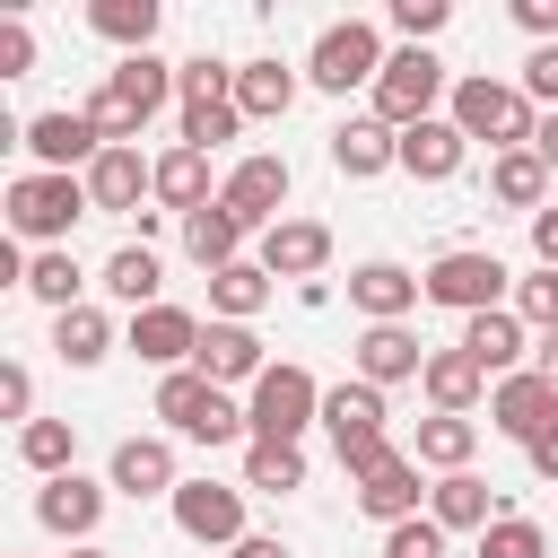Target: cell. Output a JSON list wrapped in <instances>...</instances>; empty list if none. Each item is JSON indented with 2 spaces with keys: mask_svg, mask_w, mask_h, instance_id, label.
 <instances>
[{
  "mask_svg": "<svg viewBox=\"0 0 558 558\" xmlns=\"http://www.w3.org/2000/svg\"><path fill=\"white\" fill-rule=\"evenodd\" d=\"M445 122H453L462 140H488V157H506V148H532V131H541V105H532L514 78H488V70H471V78H453V96H445Z\"/></svg>",
  "mask_w": 558,
  "mask_h": 558,
  "instance_id": "obj_1",
  "label": "cell"
},
{
  "mask_svg": "<svg viewBox=\"0 0 558 558\" xmlns=\"http://www.w3.org/2000/svg\"><path fill=\"white\" fill-rule=\"evenodd\" d=\"M244 131V105H235V70L227 61H209V52H192V61H174V140L183 148H227Z\"/></svg>",
  "mask_w": 558,
  "mask_h": 558,
  "instance_id": "obj_2",
  "label": "cell"
},
{
  "mask_svg": "<svg viewBox=\"0 0 558 558\" xmlns=\"http://www.w3.org/2000/svg\"><path fill=\"white\" fill-rule=\"evenodd\" d=\"M157 418H166V436H183V445H253V427H244V401L235 392H218L201 366H174V375H157Z\"/></svg>",
  "mask_w": 558,
  "mask_h": 558,
  "instance_id": "obj_3",
  "label": "cell"
},
{
  "mask_svg": "<svg viewBox=\"0 0 558 558\" xmlns=\"http://www.w3.org/2000/svg\"><path fill=\"white\" fill-rule=\"evenodd\" d=\"M78 218H96L87 174H44V166H26V174L9 183V235H26L35 253L70 244V227H78Z\"/></svg>",
  "mask_w": 558,
  "mask_h": 558,
  "instance_id": "obj_4",
  "label": "cell"
},
{
  "mask_svg": "<svg viewBox=\"0 0 558 558\" xmlns=\"http://www.w3.org/2000/svg\"><path fill=\"white\" fill-rule=\"evenodd\" d=\"M384 418H392V410H384V392H375V384H357V375H349V384H323V436H331V453H340V471H349V480H366V471L392 453Z\"/></svg>",
  "mask_w": 558,
  "mask_h": 558,
  "instance_id": "obj_5",
  "label": "cell"
},
{
  "mask_svg": "<svg viewBox=\"0 0 558 558\" xmlns=\"http://www.w3.org/2000/svg\"><path fill=\"white\" fill-rule=\"evenodd\" d=\"M384 35H375V17H331L323 35H314V52H305V87H323V96H349V87H366L375 96V78H384Z\"/></svg>",
  "mask_w": 558,
  "mask_h": 558,
  "instance_id": "obj_6",
  "label": "cell"
},
{
  "mask_svg": "<svg viewBox=\"0 0 558 558\" xmlns=\"http://www.w3.org/2000/svg\"><path fill=\"white\" fill-rule=\"evenodd\" d=\"M427 305H445V314H488V305H514V270L488 253V244H453V253H436L427 270Z\"/></svg>",
  "mask_w": 558,
  "mask_h": 558,
  "instance_id": "obj_7",
  "label": "cell"
},
{
  "mask_svg": "<svg viewBox=\"0 0 558 558\" xmlns=\"http://www.w3.org/2000/svg\"><path fill=\"white\" fill-rule=\"evenodd\" d=\"M244 427H253V445H305V427H323V384L279 357V366L244 392Z\"/></svg>",
  "mask_w": 558,
  "mask_h": 558,
  "instance_id": "obj_8",
  "label": "cell"
},
{
  "mask_svg": "<svg viewBox=\"0 0 558 558\" xmlns=\"http://www.w3.org/2000/svg\"><path fill=\"white\" fill-rule=\"evenodd\" d=\"M445 96H453L445 61H436V52H418V44H401V52L384 61V78H375L366 113H375V122H392V131H410V122H436V105H445Z\"/></svg>",
  "mask_w": 558,
  "mask_h": 558,
  "instance_id": "obj_9",
  "label": "cell"
},
{
  "mask_svg": "<svg viewBox=\"0 0 558 558\" xmlns=\"http://www.w3.org/2000/svg\"><path fill=\"white\" fill-rule=\"evenodd\" d=\"M166 506H174V532L201 541V549H244L253 541L244 532V488H227V480H183Z\"/></svg>",
  "mask_w": 558,
  "mask_h": 558,
  "instance_id": "obj_10",
  "label": "cell"
},
{
  "mask_svg": "<svg viewBox=\"0 0 558 558\" xmlns=\"http://www.w3.org/2000/svg\"><path fill=\"white\" fill-rule=\"evenodd\" d=\"M218 201L253 227V235H270L279 218H288V157H270V148H253V157H235V174L218 183Z\"/></svg>",
  "mask_w": 558,
  "mask_h": 558,
  "instance_id": "obj_11",
  "label": "cell"
},
{
  "mask_svg": "<svg viewBox=\"0 0 558 558\" xmlns=\"http://www.w3.org/2000/svg\"><path fill=\"white\" fill-rule=\"evenodd\" d=\"M105 497H113L105 480L61 471V480H44V488H35V523H44L52 541H78V549H87V541H96V523H105Z\"/></svg>",
  "mask_w": 558,
  "mask_h": 558,
  "instance_id": "obj_12",
  "label": "cell"
},
{
  "mask_svg": "<svg viewBox=\"0 0 558 558\" xmlns=\"http://www.w3.org/2000/svg\"><path fill=\"white\" fill-rule=\"evenodd\" d=\"M87 201H96V218H148L140 201H157V157L105 148V157L87 166Z\"/></svg>",
  "mask_w": 558,
  "mask_h": 558,
  "instance_id": "obj_13",
  "label": "cell"
},
{
  "mask_svg": "<svg viewBox=\"0 0 558 558\" xmlns=\"http://www.w3.org/2000/svg\"><path fill=\"white\" fill-rule=\"evenodd\" d=\"M349 366H357V384L392 392V384H418V375H427V349H418L410 323H366L357 349H349Z\"/></svg>",
  "mask_w": 558,
  "mask_h": 558,
  "instance_id": "obj_14",
  "label": "cell"
},
{
  "mask_svg": "<svg viewBox=\"0 0 558 558\" xmlns=\"http://www.w3.org/2000/svg\"><path fill=\"white\" fill-rule=\"evenodd\" d=\"M488 427H497V436H514V445H532L541 427H558V384H549L541 366H523V375L488 384Z\"/></svg>",
  "mask_w": 558,
  "mask_h": 558,
  "instance_id": "obj_15",
  "label": "cell"
},
{
  "mask_svg": "<svg viewBox=\"0 0 558 558\" xmlns=\"http://www.w3.org/2000/svg\"><path fill=\"white\" fill-rule=\"evenodd\" d=\"M453 349H471L480 357V375L488 384H506V375H523V357H532V323L514 314V305H488V314H471L462 323V340Z\"/></svg>",
  "mask_w": 558,
  "mask_h": 558,
  "instance_id": "obj_16",
  "label": "cell"
},
{
  "mask_svg": "<svg viewBox=\"0 0 558 558\" xmlns=\"http://www.w3.org/2000/svg\"><path fill=\"white\" fill-rule=\"evenodd\" d=\"M26 148H35V166H44V174H87V166L105 157L96 122H87V113H61V105L26 122Z\"/></svg>",
  "mask_w": 558,
  "mask_h": 558,
  "instance_id": "obj_17",
  "label": "cell"
},
{
  "mask_svg": "<svg viewBox=\"0 0 558 558\" xmlns=\"http://www.w3.org/2000/svg\"><path fill=\"white\" fill-rule=\"evenodd\" d=\"M201 314H183V305H148V314H131V357H148L157 375H174V366H192L201 357Z\"/></svg>",
  "mask_w": 558,
  "mask_h": 558,
  "instance_id": "obj_18",
  "label": "cell"
},
{
  "mask_svg": "<svg viewBox=\"0 0 558 558\" xmlns=\"http://www.w3.org/2000/svg\"><path fill=\"white\" fill-rule=\"evenodd\" d=\"M192 366H201V375H209L218 392H235V384L253 392V384L270 375V357H262V331H253V323H209V331H201V357H192Z\"/></svg>",
  "mask_w": 558,
  "mask_h": 558,
  "instance_id": "obj_19",
  "label": "cell"
},
{
  "mask_svg": "<svg viewBox=\"0 0 558 558\" xmlns=\"http://www.w3.org/2000/svg\"><path fill=\"white\" fill-rule=\"evenodd\" d=\"M253 262H262L270 279H296V288H305V279H323V262H331V227H323V218H279Z\"/></svg>",
  "mask_w": 558,
  "mask_h": 558,
  "instance_id": "obj_20",
  "label": "cell"
},
{
  "mask_svg": "<svg viewBox=\"0 0 558 558\" xmlns=\"http://www.w3.org/2000/svg\"><path fill=\"white\" fill-rule=\"evenodd\" d=\"M105 488H122V497H174V488H183V471H174V436H122Z\"/></svg>",
  "mask_w": 558,
  "mask_h": 558,
  "instance_id": "obj_21",
  "label": "cell"
},
{
  "mask_svg": "<svg viewBox=\"0 0 558 558\" xmlns=\"http://www.w3.org/2000/svg\"><path fill=\"white\" fill-rule=\"evenodd\" d=\"M331 166H340L349 183H375V174H392V166H401V131H392V122H375V113H349V122L331 131Z\"/></svg>",
  "mask_w": 558,
  "mask_h": 558,
  "instance_id": "obj_22",
  "label": "cell"
},
{
  "mask_svg": "<svg viewBox=\"0 0 558 558\" xmlns=\"http://www.w3.org/2000/svg\"><path fill=\"white\" fill-rule=\"evenodd\" d=\"M418 296H427V279H418L410 262H357V270H349V305H357L366 323H401Z\"/></svg>",
  "mask_w": 558,
  "mask_h": 558,
  "instance_id": "obj_23",
  "label": "cell"
},
{
  "mask_svg": "<svg viewBox=\"0 0 558 558\" xmlns=\"http://www.w3.org/2000/svg\"><path fill=\"white\" fill-rule=\"evenodd\" d=\"M418 497H427V488H418V462H410L401 445L357 480V514H375L384 532H392V523H410V514H418Z\"/></svg>",
  "mask_w": 558,
  "mask_h": 558,
  "instance_id": "obj_24",
  "label": "cell"
},
{
  "mask_svg": "<svg viewBox=\"0 0 558 558\" xmlns=\"http://www.w3.org/2000/svg\"><path fill=\"white\" fill-rule=\"evenodd\" d=\"M244 235H253V227H244L227 201H209V209H192V218H183V253H192L209 279H218V270H235V262H253V253H244Z\"/></svg>",
  "mask_w": 558,
  "mask_h": 558,
  "instance_id": "obj_25",
  "label": "cell"
},
{
  "mask_svg": "<svg viewBox=\"0 0 558 558\" xmlns=\"http://www.w3.org/2000/svg\"><path fill=\"white\" fill-rule=\"evenodd\" d=\"M462 157H471V140H462L445 113L401 131V174H418V183H453V174H462Z\"/></svg>",
  "mask_w": 558,
  "mask_h": 558,
  "instance_id": "obj_26",
  "label": "cell"
},
{
  "mask_svg": "<svg viewBox=\"0 0 558 558\" xmlns=\"http://www.w3.org/2000/svg\"><path fill=\"white\" fill-rule=\"evenodd\" d=\"M418 392H427L436 410L471 418V410L488 401V375H480V357H471V349H427V375H418Z\"/></svg>",
  "mask_w": 558,
  "mask_h": 558,
  "instance_id": "obj_27",
  "label": "cell"
},
{
  "mask_svg": "<svg viewBox=\"0 0 558 558\" xmlns=\"http://www.w3.org/2000/svg\"><path fill=\"white\" fill-rule=\"evenodd\" d=\"M296 70L279 61V52H262V61H235V105H244V122H279L288 105H296Z\"/></svg>",
  "mask_w": 558,
  "mask_h": 558,
  "instance_id": "obj_28",
  "label": "cell"
},
{
  "mask_svg": "<svg viewBox=\"0 0 558 558\" xmlns=\"http://www.w3.org/2000/svg\"><path fill=\"white\" fill-rule=\"evenodd\" d=\"M427 514H436L445 532H488V523H497V488H488L480 471H445V480L427 488Z\"/></svg>",
  "mask_w": 558,
  "mask_h": 558,
  "instance_id": "obj_29",
  "label": "cell"
},
{
  "mask_svg": "<svg viewBox=\"0 0 558 558\" xmlns=\"http://www.w3.org/2000/svg\"><path fill=\"white\" fill-rule=\"evenodd\" d=\"M471 453H480V418H453V410H436V418H418V445H410V462L418 471H471Z\"/></svg>",
  "mask_w": 558,
  "mask_h": 558,
  "instance_id": "obj_30",
  "label": "cell"
},
{
  "mask_svg": "<svg viewBox=\"0 0 558 558\" xmlns=\"http://www.w3.org/2000/svg\"><path fill=\"white\" fill-rule=\"evenodd\" d=\"M209 201H218V192H209V157L174 140V148L157 157V209H174V218H192V209H209Z\"/></svg>",
  "mask_w": 558,
  "mask_h": 558,
  "instance_id": "obj_31",
  "label": "cell"
},
{
  "mask_svg": "<svg viewBox=\"0 0 558 558\" xmlns=\"http://www.w3.org/2000/svg\"><path fill=\"white\" fill-rule=\"evenodd\" d=\"M52 357H61V366H105V357H113V314H105V305L52 314Z\"/></svg>",
  "mask_w": 558,
  "mask_h": 558,
  "instance_id": "obj_32",
  "label": "cell"
},
{
  "mask_svg": "<svg viewBox=\"0 0 558 558\" xmlns=\"http://www.w3.org/2000/svg\"><path fill=\"white\" fill-rule=\"evenodd\" d=\"M270 296H279V279H270L262 262H235V270L209 279V323H253Z\"/></svg>",
  "mask_w": 558,
  "mask_h": 558,
  "instance_id": "obj_33",
  "label": "cell"
},
{
  "mask_svg": "<svg viewBox=\"0 0 558 558\" xmlns=\"http://www.w3.org/2000/svg\"><path fill=\"white\" fill-rule=\"evenodd\" d=\"M488 192L506 201V209H549V166L532 157V148H506V157H488Z\"/></svg>",
  "mask_w": 558,
  "mask_h": 558,
  "instance_id": "obj_34",
  "label": "cell"
},
{
  "mask_svg": "<svg viewBox=\"0 0 558 558\" xmlns=\"http://www.w3.org/2000/svg\"><path fill=\"white\" fill-rule=\"evenodd\" d=\"M157 0H87V26L105 35V44H122V52H148L157 44Z\"/></svg>",
  "mask_w": 558,
  "mask_h": 558,
  "instance_id": "obj_35",
  "label": "cell"
},
{
  "mask_svg": "<svg viewBox=\"0 0 558 558\" xmlns=\"http://www.w3.org/2000/svg\"><path fill=\"white\" fill-rule=\"evenodd\" d=\"M105 87H113L122 105H140V113H157V105L174 96V61H157V52H122V61L105 70Z\"/></svg>",
  "mask_w": 558,
  "mask_h": 558,
  "instance_id": "obj_36",
  "label": "cell"
},
{
  "mask_svg": "<svg viewBox=\"0 0 558 558\" xmlns=\"http://www.w3.org/2000/svg\"><path fill=\"white\" fill-rule=\"evenodd\" d=\"M17 462H26L35 480L78 471V427H70V418H35V427H17Z\"/></svg>",
  "mask_w": 558,
  "mask_h": 558,
  "instance_id": "obj_37",
  "label": "cell"
},
{
  "mask_svg": "<svg viewBox=\"0 0 558 558\" xmlns=\"http://www.w3.org/2000/svg\"><path fill=\"white\" fill-rule=\"evenodd\" d=\"M26 296H35V305H52V314L87 305V296H78V262H70V244H52V253H26Z\"/></svg>",
  "mask_w": 558,
  "mask_h": 558,
  "instance_id": "obj_38",
  "label": "cell"
},
{
  "mask_svg": "<svg viewBox=\"0 0 558 558\" xmlns=\"http://www.w3.org/2000/svg\"><path fill=\"white\" fill-rule=\"evenodd\" d=\"M105 296H122L131 314L166 305V296H157V253H148V244H122V253L105 262Z\"/></svg>",
  "mask_w": 558,
  "mask_h": 558,
  "instance_id": "obj_39",
  "label": "cell"
},
{
  "mask_svg": "<svg viewBox=\"0 0 558 558\" xmlns=\"http://www.w3.org/2000/svg\"><path fill=\"white\" fill-rule=\"evenodd\" d=\"M244 488H262V497L305 488V445H244Z\"/></svg>",
  "mask_w": 558,
  "mask_h": 558,
  "instance_id": "obj_40",
  "label": "cell"
},
{
  "mask_svg": "<svg viewBox=\"0 0 558 558\" xmlns=\"http://www.w3.org/2000/svg\"><path fill=\"white\" fill-rule=\"evenodd\" d=\"M480 558H549V532H541L532 514H497V523L480 532Z\"/></svg>",
  "mask_w": 558,
  "mask_h": 558,
  "instance_id": "obj_41",
  "label": "cell"
},
{
  "mask_svg": "<svg viewBox=\"0 0 558 558\" xmlns=\"http://www.w3.org/2000/svg\"><path fill=\"white\" fill-rule=\"evenodd\" d=\"M445 26H453V0H392V35H401V44H418V52H427Z\"/></svg>",
  "mask_w": 558,
  "mask_h": 558,
  "instance_id": "obj_42",
  "label": "cell"
},
{
  "mask_svg": "<svg viewBox=\"0 0 558 558\" xmlns=\"http://www.w3.org/2000/svg\"><path fill=\"white\" fill-rule=\"evenodd\" d=\"M514 314H523L532 331H558V270H549V262L514 279Z\"/></svg>",
  "mask_w": 558,
  "mask_h": 558,
  "instance_id": "obj_43",
  "label": "cell"
},
{
  "mask_svg": "<svg viewBox=\"0 0 558 558\" xmlns=\"http://www.w3.org/2000/svg\"><path fill=\"white\" fill-rule=\"evenodd\" d=\"M445 541H453V532H445L436 514H410V523L384 532V558H445Z\"/></svg>",
  "mask_w": 558,
  "mask_h": 558,
  "instance_id": "obj_44",
  "label": "cell"
},
{
  "mask_svg": "<svg viewBox=\"0 0 558 558\" xmlns=\"http://www.w3.org/2000/svg\"><path fill=\"white\" fill-rule=\"evenodd\" d=\"M514 87H523L532 105H549V113H558V44H532V61L514 70Z\"/></svg>",
  "mask_w": 558,
  "mask_h": 558,
  "instance_id": "obj_45",
  "label": "cell"
},
{
  "mask_svg": "<svg viewBox=\"0 0 558 558\" xmlns=\"http://www.w3.org/2000/svg\"><path fill=\"white\" fill-rule=\"evenodd\" d=\"M26 70H35V26L0 17V78H26Z\"/></svg>",
  "mask_w": 558,
  "mask_h": 558,
  "instance_id": "obj_46",
  "label": "cell"
},
{
  "mask_svg": "<svg viewBox=\"0 0 558 558\" xmlns=\"http://www.w3.org/2000/svg\"><path fill=\"white\" fill-rule=\"evenodd\" d=\"M0 410H9V418H17V427H35V375H26V366H17V357H9V366H0Z\"/></svg>",
  "mask_w": 558,
  "mask_h": 558,
  "instance_id": "obj_47",
  "label": "cell"
},
{
  "mask_svg": "<svg viewBox=\"0 0 558 558\" xmlns=\"http://www.w3.org/2000/svg\"><path fill=\"white\" fill-rule=\"evenodd\" d=\"M514 26L532 44H558V0H514Z\"/></svg>",
  "mask_w": 558,
  "mask_h": 558,
  "instance_id": "obj_48",
  "label": "cell"
},
{
  "mask_svg": "<svg viewBox=\"0 0 558 558\" xmlns=\"http://www.w3.org/2000/svg\"><path fill=\"white\" fill-rule=\"evenodd\" d=\"M523 453H532V471H541V480H558V427H541Z\"/></svg>",
  "mask_w": 558,
  "mask_h": 558,
  "instance_id": "obj_49",
  "label": "cell"
},
{
  "mask_svg": "<svg viewBox=\"0 0 558 558\" xmlns=\"http://www.w3.org/2000/svg\"><path fill=\"white\" fill-rule=\"evenodd\" d=\"M532 253L558 270V209H541V218H532Z\"/></svg>",
  "mask_w": 558,
  "mask_h": 558,
  "instance_id": "obj_50",
  "label": "cell"
},
{
  "mask_svg": "<svg viewBox=\"0 0 558 558\" xmlns=\"http://www.w3.org/2000/svg\"><path fill=\"white\" fill-rule=\"evenodd\" d=\"M532 157L558 174V113H541V131H532Z\"/></svg>",
  "mask_w": 558,
  "mask_h": 558,
  "instance_id": "obj_51",
  "label": "cell"
},
{
  "mask_svg": "<svg viewBox=\"0 0 558 558\" xmlns=\"http://www.w3.org/2000/svg\"><path fill=\"white\" fill-rule=\"evenodd\" d=\"M235 558H296V549H288V541H279V532H253V541H244V549H235Z\"/></svg>",
  "mask_w": 558,
  "mask_h": 558,
  "instance_id": "obj_52",
  "label": "cell"
},
{
  "mask_svg": "<svg viewBox=\"0 0 558 558\" xmlns=\"http://www.w3.org/2000/svg\"><path fill=\"white\" fill-rule=\"evenodd\" d=\"M532 366H541V375L558 384V331H532Z\"/></svg>",
  "mask_w": 558,
  "mask_h": 558,
  "instance_id": "obj_53",
  "label": "cell"
},
{
  "mask_svg": "<svg viewBox=\"0 0 558 558\" xmlns=\"http://www.w3.org/2000/svg\"><path fill=\"white\" fill-rule=\"evenodd\" d=\"M70 558H113V549H96V541H87V549H70Z\"/></svg>",
  "mask_w": 558,
  "mask_h": 558,
  "instance_id": "obj_54",
  "label": "cell"
}]
</instances>
